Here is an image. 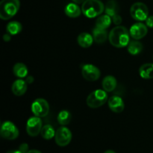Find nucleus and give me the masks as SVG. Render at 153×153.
Masks as SVG:
<instances>
[{
	"instance_id": "1",
	"label": "nucleus",
	"mask_w": 153,
	"mask_h": 153,
	"mask_svg": "<svg viewBox=\"0 0 153 153\" xmlns=\"http://www.w3.org/2000/svg\"><path fill=\"white\" fill-rule=\"evenodd\" d=\"M129 30L123 26H117L108 34V40L111 44L117 48H123L130 42Z\"/></svg>"
},
{
	"instance_id": "2",
	"label": "nucleus",
	"mask_w": 153,
	"mask_h": 153,
	"mask_svg": "<svg viewBox=\"0 0 153 153\" xmlns=\"http://www.w3.org/2000/svg\"><path fill=\"white\" fill-rule=\"evenodd\" d=\"M82 11L86 17L95 18L105 11V4L100 0H86L82 5Z\"/></svg>"
},
{
	"instance_id": "3",
	"label": "nucleus",
	"mask_w": 153,
	"mask_h": 153,
	"mask_svg": "<svg viewBox=\"0 0 153 153\" xmlns=\"http://www.w3.org/2000/svg\"><path fill=\"white\" fill-rule=\"evenodd\" d=\"M19 0H1L0 2V18L3 20L11 19L19 11Z\"/></svg>"
},
{
	"instance_id": "4",
	"label": "nucleus",
	"mask_w": 153,
	"mask_h": 153,
	"mask_svg": "<svg viewBox=\"0 0 153 153\" xmlns=\"http://www.w3.org/2000/svg\"><path fill=\"white\" fill-rule=\"evenodd\" d=\"M108 100V96L107 92L103 89H97L88 94L86 103L90 108L96 109L103 106Z\"/></svg>"
},
{
	"instance_id": "5",
	"label": "nucleus",
	"mask_w": 153,
	"mask_h": 153,
	"mask_svg": "<svg viewBox=\"0 0 153 153\" xmlns=\"http://www.w3.org/2000/svg\"><path fill=\"white\" fill-rule=\"evenodd\" d=\"M130 14L134 20L142 22L146 20L149 16V10L144 3L135 2L130 8Z\"/></svg>"
},
{
	"instance_id": "6",
	"label": "nucleus",
	"mask_w": 153,
	"mask_h": 153,
	"mask_svg": "<svg viewBox=\"0 0 153 153\" xmlns=\"http://www.w3.org/2000/svg\"><path fill=\"white\" fill-rule=\"evenodd\" d=\"M0 134L4 139L7 140H13L19 136V131L16 124H13L12 122L5 121L1 124Z\"/></svg>"
},
{
	"instance_id": "7",
	"label": "nucleus",
	"mask_w": 153,
	"mask_h": 153,
	"mask_svg": "<svg viewBox=\"0 0 153 153\" xmlns=\"http://www.w3.org/2000/svg\"><path fill=\"white\" fill-rule=\"evenodd\" d=\"M31 112L40 118L46 117L49 112V104L44 98H37L31 104Z\"/></svg>"
},
{
	"instance_id": "8",
	"label": "nucleus",
	"mask_w": 153,
	"mask_h": 153,
	"mask_svg": "<svg viewBox=\"0 0 153 153\" xmlns=\"http://www.w3.org/2000/svg\"><path fill=\"white\" fill-rule=\"evenodd\" d=\"M73 138L72 132L66 126H61L58 128L55 132V140L58 146L61 147L67 146L70 143Z\"/></svg>"
},
{
	"instance_id": "9",
	"label": "nucleus",
	"mask_w": 153,
	"mask_h": 153,
	"mask_svg": "<svg viewBox=\"0 0 153 153\" xmlns=\"http://www.w3.org/2000/svg\"><path fill=\"white\" fill-rule=\"evenodd\" d=\"M41 118L34 116L28 119L26 123V131L30 136H37L41 132L43 128Z\"/></svg>"
},
{
	"instance_id": "10",
	"label": "nucleus",
	"mask_w": 153,
	"mask_h": 153,
	"mask_svg": "<svg viewBox=\"0 0 153 153\" xmlns=\"http://www.w3.org/2000/svg\"><path fill=\"white\" fill-rule=\"evenodd\" d=\"M82 75L84 79L94 82L100 79L101 71L97 66L92 64H85L82 68Z\"/></svg>"
},
{
	"instance_id": "11",
	"label": "nucleus",
	"mask_w": 153,
	"mask_h": 153,
	"mask_svg": "<svg viewBox=\"0 0 153 153\" xmlns=\"http://www.w3.org/2000/svg\"><path fill=\"white\" fill-rule=\"evenodd\" d=\"M129 33L131 38L139 40L147 34L148 27L143 22H137L130 27Z\"/></svg>"
},
{
	"instance_id": "12",
	"label": "nucleus",
	"mask_w": 153,
	"mask_h": 153,
	"mask_svg": "<svg viewBox=\"0 0 153 153\" xmlns=\"http://www.w3.org/2000/svg\"><path fill=\"white\" fill-rule=\"evenodd\" d=\"M108 107L112 112L115 113H120L124 110L125 104L121 97L118 95H113L109 98L108 100Z\"/></svg>"
},
{
	"instance_id": "13",
	"label": "nucleus",
	"mask_w": 153,
	"mask_h": 153,
	"mask_svg": "<svg viewBox=\"0 0 153 153\" xmlns=\"http://www.w3.org/2000/svg\"><path fill=\"white\" fill-rule=\"evenodd\" d=\"M28 83L23 79H18L13 82L11 86V91L16 96H22L26 92Z\"/></svg>"
},
{
	"instance_id": "14",
	"label": "nucleus",
	"mask_w": 153,
	"mask_h": 153,
	"mask_svg": "<svg viewBox=\"0 0 153 153\" xmlns=\"http://www.w3.org/2000/svg\"><path fill=\"white\" fill-rule=\"evenodd\" d=\"M117 86V81L116 78L112 75H108L103 78L102 86L103 90H105L106 92H113L116 88Z\"/></svg>"
},
{
	"instance_id": "15",
	"label": "nucleus",
	"mask_w": 153,
	"mask_h": 153,
	"mask_svg": "<svg viewBox=\"0 0 153 153\" xmlns=\"http://www.w3.org/2000/svg\"><path fill=\"white\" fill-rule=\"evenodd\" d=\"M94 39L93 35L88 32H82L77 38V42L82 48H88L92 46Z\"/></svg>"
},
{
	"instance_id": "16",
	"label": "nucleus",
	"mask_w": 153,
	"mask_h": 153,
	"mask_svg": "<svg viewBox=\"0 0 153 153\" xmlns=\"http://www.w3.org/2000/svg\"><path fill=\"white\" fill-rule=\"evenodd\" d=\"M93 37H94V41L97 44L105 43L108 38V34L106 29H102V28H97V27H94L93 29Z\"/></svg>"
},
{
	"instance_id": "17",
	"label": "nucleus",
	"mask_w": 153,
	"mask_h": 153,
	"mask_svg": "<svg viewBox=\"0 0 153 153\" xmlns=\"http://www.w3.org/2000/svg\"><path fill=\"white\" fill-rule=\"evenodd\" d=\"M64 12L66 15L70 18H77L80 16L81 14L82 13V8H79L76 3H69L64 8Z\"/></svg>"
},
{
	"instance_id": "18",
	"label": "nucleus",
	"mask_w": 153,
	"mask_h": 153,
	"mask_svg": "<svg viewBox=\"0 0 153 153\" xmlns=\"http://www.w3.org/2000/svg\"><path fill=\"white\" fill-rule=\"evenodd\" d=\"M120 11V5L116 0H108L105 4V13L111 17L118 14Z\"/></svg>"
},
{
	"instance_id": "19",
	"label": "nucleus",
	"mask_w": 153,
	"mask_h": 153,
	"mask_svg": "<svg viewBox=\"0 0 153 153\" xmlns=\"http://www.w3.org/2000/svg\"><path fill=\"white\" fill-rule=\"evenodd\" d=\"M13 73L19 79H23L28 75V68L24 63L17 62L13 65Z\"/></svg>"
},
{
	"instance_id": "20",
	"label": "nucleus",
	"mask_w": 153,
	"mask_h": 153,
	"mask_svg": "<svg viewBox=\"0 0 153 153\" xmlns=\"http://www.w3.org/2000/svg\"><path fill=\"white\" fill-rule=\"evenodd\" d=\"M139 74L145 80L153 79V63H145L139 68Z\"/></svg>"
},
{
	"instance_id": "21",
	"label": "nucleus",
	"mask_w": 153,
	"mask_h": 153,
	"mask_svg": "<svg viewBox=\"0 0 153 153\" xmlns=\"http://www.w3.org/2000/svg\"><path fill=\"white\" fill-rule=\"evenodd\" d=\"M143 46L141 42L137 40H130L129 44L127 46V50L129 54L132 56H136L140 54L143 51Z\"/></svg>"
},
{
	"instance_id": "22",
	"label": "nucleus",
	"mask_w": 153,
	"mask_h": 153,
	"mask_svg": "<svg viewBox=\"0 0 153 153\" xmlns=\"http://www.w3.org/2000/svg\"><path fill=\"white\" fill-rule=\"evenodd\" d=\"M112 22V19L108 14L100 15L96 20V27L102 28V29H107L111 26Z\"/></svg>"
},
{
	"instance_id": "23",
	"label": "nucleus",
	"mask_w": 153,
	"mask_h": 153,
	"mask_svg": "<svg viewBox=\"0 0 153 153\" xmlns=\"http://www.w3.org/2000/svg\"><path fill=\"white\" fill-rule=\"evenodd\" d=\"M22 29V26L18 21H10L6 26V31L7 33L10 35H16L18 34Z\"/></svg>"
},
{
	"instance_id": "24",
	"label": "nucleus",
	"mask_w": 153,
	"mask_h": 153,
	"mask_svg": "<svg viewBox=\"0 0 153 153\" xmlns=\"http://www.w3.org/2000/svg\"><path fill=\"white\" fill-rule=\"evenodd\" d=\"M57 120L61 126H66L70 124V122H71L72 115L70 111L67 110H63L60 111L59 113L58 114Z\"/></svg>"
},
{
	"instance_id": "25",
	"label": "nucleus",
	"mask_w": 153,
	"mask_h": 153,
	"mask_svg": "<svg viewBox=\"0 0 153 153\" xmlns=\"http://www.w3.org/2000/svg\"><path fill=\"white\" fill-rule=\"evenodd\" d=\"M55 132H56V130H55L54 128L51 124H45L42 128L40 135L43 139L49 140L55 137Z\"/></svg>"
},
{
	"instance_id": "26",
	"label": "nucleus",
	"mask_w": 153,
	"mask_h": 153,
	"mask_svg": "<svg viewBox=\"0 0 153 153\" xmlns=\"http://www.w3.org/2000/svg\"><path fill=\"white\" fill-rule=\"evenodd\" d=\"M111 19H112V22H113L116 26H120V24L122 23L123 22L122 17H121L120 15L119 14L114 15V16H112Z\"/></svg>"
},
{
	"instance_id": "27",
	"label": "nucleus",
	"mask_w": 153,
	"mask_h": 153,
	"mask_svg": "<svg viewBox=\"0 0 153 153\" xmlns=\"http://www.w3.org/2000/svg\"><path fill=\"white\" fill-rule=\"evenodd\" d=\"M18 149L22 153H27L28 151H29V148H28V145L25 142H23V143L20 144V146H19Z\"/></svg>"
},
{
	"instance_id": "28",
	"label": "nucleus",
	"mask_w": 153,
	"mask_h": 153,
	"mask_svg": "<svg viewBox=\"0 0 153 153\" xmlns=\"http://www.w3.org/2000/svg\"><path fill=\"white\" fill-rule=\"evenodd\" d=\"M146 25L147 26V27L149 28H153V16H149L147 17V19L146 20Z\"/></svg>"
},
{
	"instance_id": "29",
	"label": "nucleus",
	"mask_w": 153,
	"mask_h": 153,
	"mask_svg": "<svg viewBox=\"0 0 153 153\" xmlns=\"http://www.w3.org/2000/svg\"><path fill=\"white\" fill-rule=\"evenodd\" d=\"M25 80L26 81L27 83L31 84L33 82H34V77H33L32 76H30V75H28V76H27L26 77H25Z\"/></svg>"
},
{
	"instance_id": "30",
	"label": "nucleus",
	"mask_w": 153,
	"mask_h": 153,
	"mask_svg": "<svg viewBox=\"0 0 153 153\" xmlns=\"http://www.w3.org/2000/svg\"><path fill=\"white\" fill-rule=\"evenodd\" d=\"M11 36L10 34H8V33H6V34H4V35H3V40H4V41L5 42H8L10 41V39H11Z\"/></svg>"
},
{
	"instance_id": "31",
	"label": "nucleus",
	"mask_w": 153,
	"mask_h": 153,
	"mask_svg": "<svg viewBox=\"0 0 153 153\" xmlns=\"http://www.w3.org/2000/svg\"><path fill=\"white\" fill-rule=\"evenodd\" d=\"M85 1H86V0H73V2L76 3V4H83Z\"/></svg>"
},
{
	"instance_id": "32",
	"label": "nucleus",
	"mask_w": 153,
	"mask_h": 153,
	"mask_svg": "<svg viewBox=\"0 0 153 153\" xmlns=\"http://www.w3.org/2000/svg\"><path fill=\"white\" fill-rule=\"evenodd\" d=\"M27 153H42V152L37 149H31L29 150Z\"/></svg>"
},
{
	"instance_id": "33",
	"label": "nucleus",
	"mask_w": 153,
	"mask_h": 153,
	"mask_svg": "<svg viewBox=\"0 0 153 153\" xmlns=\"http://www.w3.org/2000/svg\"><path fill=\"white\" fill-rule=\"evenodd\" d=\"M6 153H22L19 149L16 150H10V151H7Z\"/></svg>"
},
{
	"instance_id": "34",
	"label": "nucleus",
	"mask_w": 153,
	"mask_h": 153,
	"mask_svg": "<svg viewBox=\"0 0 153 153\" xmlns=\"http://www.w3.org/2000/svg\"><path fill=\"white\" fill-rule=\"evenodd\" d=\"M104 153H116L113 150H106Z\"/></svg>"
},
{
	"instance_id": "35",
	"label": "nucleus",
	"mask_w": 153,
	"mask_h": 153,
	"mask_svg": "<svg viewBox=\"0 0 153 153\" xmlns=\"http://www.w3.org/2000/svg\"><path fill=\"white\" fill-rule=\"evenodd\" d=\"M152 59H153V56H152Z\"/></svg>"
}]
</instances>
